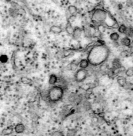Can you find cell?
Masks as SVG:
<instances>
[{
	"instance_id": "1",
	"label": "cell",
	"mask_w": 133,
	"mask_h": 136,
	"mask_svg": "<svg viewBox=\"0 0 133 136\" xmlns=\"http://www.w3.org/2000/svg\"><path fill=\"white\" fill-rule=\"evenodd\" d=\"M91 21L94 24L108 29L118 28V23L110 13L103 9H96L92 13Z\"/></svg>"
},
{
	"instance_id": "2",
	"label": "cell",
	"mask_w": 133,
	"mask_h": 136,
	"mask_svg": "<svg viewBox=\"0 0 133 136\" xmlns=\"http://www.w3.org/2000/svg\"><path fill=\"white\" fill-rule=\"evenodd\" d=\"M109 55L110 50L106 45H98L90 50L87 55V59L90 65L97 67L105 63Z\"/></svg>"
},
{
	"instance_id": "3",
	"label": "cell",
	"mask_w": 133,
	"mask_h": 136,
	"mask_svg": "<svg viewBox=\"0 0 133 136\" xmlns=\"http://www.w3.org/2000/svg\"><path fill=\"white\" fill-rule=\"evenodd\" d=\"M64 96V90L60 86H53L49 90L47 98L49 100L53 103H56L63 99Z\"/></svg>"
},
{
	"instance_id": "4",
	"label": "cell",
	"mask_w": 133,
	"mask_h": 136,
	"mask_svg": "<svg viewBox=\"0 0 133 136\" xmlns=\"http://www.w3.org/2000/svg\"><path fill=\"white\" fill-rule=\"evenodd\" d=\"M87 76H88V72L86 70V69H83V68L78 69L74 74L75 81L77 83L84 82L87 78Z\"/></svg>"
},
{
	"instance_id": "5",
	"label": "cell",
	"mask_w": 133,
	"mask_h": 136,
	"mask_svg": "<svg viewBox=\"0 0 133 136\" xmlns=\"http://www.w3.org/2000/svg\"><path fill=\"white\" fill-rule=\"evenodd\" d=\"M83 30L82 29L79 27H75L74 30H73V35H72V37L75 40H78L81 37L82 35Z\"/></svg>"
},
{
	"instance_id": "6",
	"label": "cell",
	"mask_w": 133,
	"mask_h": 136,
	"mask_svg": "<svg viewBox=\"0 0 133 136\" xmlns=\"http://www.w3.org/2000/svg\"><path fill=\"white\" fill-rule=\"evenodd\" d=\"M49 30L54 34H60L63 32V28L60 25H52Z\"/></svg>"
},
{
	"instance_id": "7",
	"label": "cell",
	"mask_w": 133,
	"mask_h": 136,
	"mask_svg": "<svg viewBox=\"0 0 133 136\" xmlns=\"http://www.w3.org/2000/svg\"><path fill=\"white\" fill-rule=\"evenodd\" d=\"M89 65H90V62L88 60V59H82V60H80V62H79V67H80V68L86 69V68H87V67L89 66Z\"/></svg>"
},
{
	"instance_id": "8",
	"label": "cell",
	"mask_w": 133,
	"mask_h": 136,
	"mask_svg": "<svg viewBox=\"0 0 133 136\" xmlns=\"http://www.w3.org/2000/svg\"><path fill=\"white\" fill-rule=\"evenodd\" d=\"M58 81V78L57 76H56L55 74H52L50 75L49 78V84L50 85L54 86L55 85L56 83Z\"/></svg>"
},
{
	"instance_id": "9",
	"label": "cell",
	"mask_w": 133,
	"mask_h": 136,
	"mask_svg": "<svg viewBox=\"0 0 133 136\" xmlns=\"http://www.w3.org/2000/svg\"><path fill=\"white\" fill-rule=\"evenodd\" d=\"M73 30H74V27H73L72 26V23H69V22H67L66 25V27H65V31L69 35L72 36L73 33Z\"/></svg>"
},
{
	"instance_id": "10",
	"label": "cell",
	"mask_w": 133,
	"mask_h": 136,
	"mask_svg": "<svg viewBox=\"0 0 133 136\" xmlns=\"http://www.w3.org/2000/svg\"><path fill=\"white\" fill-rule=\"evenodd\" d=\"M131 42L132 41L130 40V37H127V36L124 37L122 39H121V43L124 45V46H128V47L130 46V45H131Z\"/></svg>"
},
{
	"instance_id": "11",
	"label": "cell",
	"mask_w": 133,
	"mask_h": 136,
	"mask_svg": "<svg viewBox=\"0 0 133 136\" xmlns=\"http://www.w3.org/2000/svg\"><path fill=\"white\" fill-rule=\"evenodd\" d=\"M122 67L120 59H115L113 61V68L115 70L119 69Z\"/></svg>"
},
{
	"instance_id": "12",
	"label": "cell",
	"mask_w": 133,
	"mask_h": 136,
	"mask_svg": "<svg viewBox=\"0 0 133 136\" xmlns=\"http://www.w3.org/2000/svg\"><path fill=\"white\" fill-rule=\"evenodd\" d=\"M116 81H117L118 84H119L121 86L123 87L126 85V84H127V81H126V79L124 78L123 76H118L117 79H116Z\"/></svg>"
},
{
	"instance_id": "13",
	"label": "cell",
	"mask_w": 133,
	"mask_h": 136,
	"mask_svg": "<svg viewBox=\"0 0 133 136\" xmlns=\"http://www.w3.org/2000/svg\"><path fill=\"white\" fill-rule=\"evenodd\" d=\"M120 36L119 34L117 32H113L110 35V40L113 41L114 42H116L119 40Z\"/></svg>"
},
{
	"instance_id": "14",
	"label": "cell",
	"mask_w": 133,
	"mask_h": 136,
	"mask_svg": "<svg viewBox=\"0 0 133 136\" xmlns=\"http://www.w3.org/2000/svg\"><path fill=\"white\" fill-rule=\"evenodd\" d=\"M68 11L71 15H75L77 13V8L76 6H75V5H71L69 6Z\"/></svg>"
},
{
	"instance_id": "15",
	"label": "cell",
	"mask_w": 133,
	"mask_h": 136,
	"mask_svg": "<svg viewBox=\"0 0 133 136\" xmlns=\"http://www.w3.org/2000/svg\"><path fill=\"white\" fill-rule=\"evenodd\" d=\"M125 35L127 37H133V27L132 26L127 27V31L125 32Z\"/></svg>"
},
{
	"instance_id": "16",
	"label": "cell",
	"mask_w": 133,
	"mask_h": 136,
	"mask_svg": "<svg viewBox=\"0 0 133 136\" xmlns=\"http://www.w3.org/2000/svg\"><path fill=\"white\" fill-rule=\"evenodd\" d=\"M127 27L125 25L122 24V25H119V27H118V32L121 33V34H125V32L127 31Z\"/></svg>"
},
{
	"instance_id": "17",
	"label": "cell",
	"mask_w": 133,
	"mask_h": 136,
	"mask_svg": "<svg viewBox=\"0 0 133 136\" xmlns=\"http://www.w3.org/2000/svg\"><path fill=\"white\" fill-rule=\"evenodd\" d=\"M25 130V126L22 124H19L16 125V131L17 133H21Z\"/></svg>"
},
{
	"instance_id": "18",
	"label": "cell",
	"mask_w": 133,
	"mask_h": 136,
	"mask_svg": "<svg viewBox=\"0 0 133 136\" xmlns=\"http://www.w3.org/2000/svg\"><path fill=\"white\" fill-rule=\"evenodd\" d=\"M125 74L127 77H132L133 76V68L132 67H129L127 68L125 71Z\"/></svg>"
},
{
	"instance_id": "19",
	"label": "cell",
	"mask_w": 133,
	"mask_h": 136,
	"mask_svg": "<svg viewBox=\"0 0 133 136\" xmlns=\"http://www.w3.org/2000/svg\"><path fill=\"white\" fill-rule=\"evenodd\" d=\"M76 18H77V16H76L75 15H71L70 17H69L67 22H69V23H73V22L76 20Z\"/></svg>"
},
{
	"instance_id": "20",
	"label": "cell",
	"mask_w": 133,
	"mask_h": 136,
	"mask_svg": "<svg viewBox=\"0 0 133 136\" xmlns=\"http://www.w3.org/2000/svg\"><path fill=\"white\" fill-rule=\"evenodd\" d=\"M129 52L127 51H123L120 53V56H121L122 58H127V57H129Z\"/></svg>"
},
{
	"instance_id": "21",
	"label": "cell",
	"mask_w": 133,
	"mask_h": 136,
	"mask_svg": "<svg viewBox=\"0 0 133 136\" xmlns=\"http://www.w3.org/2000/svg\"><path fill=\"white\" fill-rule=\"evenodd\" d=\"M0 60H1L2 62H6L7 60H8V57H7V56L2 55V57H0Z\"/></svg>"
},
{
	"instance_id": "22",
	"label": "cell",
	"mask_w": 133,
	"mask_h": 136,
	"mask_svg": "<svg viewBox=\"0 0 133 136\" xmlns=\"http://www.w3.org/2000/svg\"><path fill=\"white\" fill-rule=\"evenodd\" d=\"M132 43H133V39H132Z\"/></svg>"
}]
</instances>
